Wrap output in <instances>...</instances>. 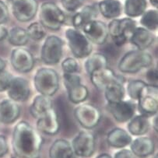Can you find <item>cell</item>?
<instances>
[{
  "mask_svg": "<svg viewBox=\"0 0 158 158\" xmlns=\"http://www.w3.org/2000/svg\"><path fill=\"white\" fill-rule=\"evenodd\" d=\"M43 142L42 136L28 122L21 121L15 126L12 146L18 157L39 158Z\"/></svg>",
  "mask_w": 158,
  "mask_h": 158,
  "instance_id": "6da1fadb",
  "label": "cell"
},
{
  "mask_svg": "<svg viewBox=\"0 0 158 158\" xmlns=\"http://www.w3.org/2000/svg\"><path fill=\"white\" fill-rule=\"evenodd\" d=\"M153 58L148 52L143 50H133L127 52L121 59L118 69L123 73H135L143 68L151 65Z\"/></svg>",
  "mask_w": 158,
  "mask_h": 158,
  "instance_id": "7a4b0ae2",
  "label": "cell"
},
{
  "mask_svg": "<svg viewBox=\"0 0 158 158\" xmlns=\"http://www.w3.org/2000/svg\"><path fill=\"white\" fill-rule=\"evenodd\" d=\"M34 86L42 95L51 97L59 88V77L57 72L49 68H41L34 76Z\"/></svg>",
  "mask_w": 158,
  "mask_h": 158,
  "instance_id": "3957f363",
  "label": "cell"
},
{
  "mask_svg": "<svg viewBox=\"0 0 158 158\" xmlns=\"http://www.w3.org/2000/svg\"><path fill=\"white\" fill-rule=\"evenodd\" d=\"M40 23L52 31H58L65 23V13L55 2H46L40 7Z\"/></svg>",
  "mask_w": 158,
  "mask_h": 158,
  "instance_id": "277c9868",
  "label": "cell"
},
{
  "mask_svg": "<svg viewBox=\"0 0 158 158\" xmlns=\"http://www.w3.org/2000/svg\"><path fill=\"white\" fill-rule=\"evenodd\" d=\"M65 37L68 40L69 47L76 58L83 59L91 54V43L79 30L69 28L65 31Z\"/></svg>",
  "mask_w": 158,
  "mask_h": 158,
  "instance_id": "5b68a950",
  "label": "cell"
},
{
  "mask_svg": "<svg viewBox=\"0 0 158 158\" xmlns=\"http://www.w3.org/2000/svg\"><path fill=\"white\" fill-rule=\"evenodd\" d=\"M63 41L56 35L47 37L41 52V60L46 65L59 63L63 55Z\"/></svg>",
  "mask_w": 158,
  "mask_h": 158,
  "instance_id": "8992f818",
  "label": "cell"
},
{
  "mask_svg": "<svg viewBox=\"0 0 158 158\" xmlns=\"http://www.w3.org/2000/svg\"><path fill=\"white\" fill-rule=\"evenodd\" d=\"M74 116L77 122L86 129H91L98 126L101 118V111L90 104H80L74 109Z\"/></svg>",
  "mask_w": 158,
  "mask_h": 158,
  "instance_id": "52a82bcc",
  "label": "cell"
},
{
  "mask_svg": "<svg viewBox=\"0 0 158 158\" xmlns=\"http://www.w3.org/2000/svg\"><path fill=\"white\" fill-rule=\"evenodd\" d=\"M71 146L74 154L82 157H90L95 151V137L90 132L82 131L73 139Z\"/></svg>",
  "mask_w": 158,
  "mask_h": 158,
  "instance_id": "ba28073f",
  "label": "cell"
},
{
  "mask_svg": "<svg viewBox=\"0 0 158 158\" xmlns=\"http://www.w3.org/2000/svg\"><path fill=\"white\" fill-rule=\"evenodd\" d=\"M12 12L18 21L28 22L34 18L38 10L37 0H13Z\"/></svg>",
  "mask_w": 158,
  "mask_h": 158,
  "instance_id": "9c48e42d",
  "label": "cell"
},
{
  "mask_svg": "<svg viewBox=\"0 0 158 158\" xmlns=\"http://www.w3.org/2000/svg\"><path fill=\"white\" fill-rule=\"evenodd\" d=\"M157 86L149 85L138 99V109L143 115L157 113Z\"/></svg>",
  "mask_w": 158,
  "mask_h": 158,
  "instance_id": "30bf717a",
  "label": "cell"
},
{
  "mask_svg": "<svg viewBox=\"0 0 158 158\" xmlns=\"http://www.w3.org/2000/svg\"><path fill=\"white\" fill-rule=\"evenodd\" d=\"M82 31L90 42L96 44H103L108 39V27L101 20H94L86 23Z\"/></svg>",
  "mask_w": 158,
  "mask_h": 158,
  "instance_id": "8fae6325",
  "label": "cell"
},
{
  "mask_svg": "<svg viewBox=\"0 0 158 158\" xmlns=\"http://www.w3.org/2000/svg\"><path fill=\"white\" fill-rule=\"evenodd\" d=\"M107 109L118 122H129L134 116L135 104L130 101H122L116 103H108Z\"/></svg>",
  "mask_w": 158,
  "mask_h": 158,
  "instance_id": "7c38bea8",
  "label": "cell"
},
{
  "mask_svg": "<svg viewBox=\"0 0 158 158\" xmlns=\"http://www.w3.org/2000/svg\"><path fill=\"white\" fill-rule=\"evenodd\" d=\"M10 60L13 67L17 72L28 73L34 68V56L26 48H17L13 49L12 51Z\"/></svg>",
  "mask_w": 158,
  "mask_h": 158,
  "instance_id": "4fadbf2b",
  "label": "cell"
},
{
  "mask_svg": "<svg viewBox=\"0 0 158 158\" xmlns=\"http://www.w3.org/2000/svg\"><path fill=\"white\" fill-rule=\"evenodd\" d=\"M90 80L94 86L99 90H104L107 86L114 81H119L124 83L126 80L122 76L116 75L111 69H102L90 74Z\"/></svg>",
  "mask_w": 158,
  "mask_h": 158,
  "instance_id": "5bb4252c",
  "label": "cell"
},
{
  "mask_svg": "<svg viewBox=\"0 0 158 158\" xmlns=\"http://www.w3.org/2000/svg\"><path fill=\"white\" fill-rule=\"evenodd\" d=\"M31 93L30 85L27 80L22 77L13 78L10 86L7 89V94L10 100L16 102L25 101L28 99Z\"/></svg>",
  "mask_w": 158,
  "mask_h": 158,
  "instance_id": "9a60e30c",
  "label": "cell"
},
{
  "mask_svg": "<svg viewBox=\"0 0 158 158\" xmlns=\"http://www.w3.org/2000/svg\"><path fill=\"white\" fill-rule=\"evenodd\" d=\"M37 129L47 135H56L60 129L59 118L53 108L49 109L45 114L39 118L37 122Z\"/></svg>",
  "mask_w": 158,
  "mask_h": 158,
  "instance_id": "2e32d148",
  "label": "cell"
},
{
  "mask_svg": "<svg viewBox=\"0 0 158 158\" xmlns=\"http://www.w3.org/2000/svg\"><path fill=\"white\" fill-rule=\"evenodd\" d=\"M20 114L19 105L12 100H4L0 103V122L11 124L18 118Z\"/></svg>",
  "mask_w": 158,
  "mask_h": 158,
  "instance_id": "e0dca14e",
  "label": "cell"
},
{
  "mask_svg": "<svg viewBox=\"0 0 158 158\" xmlns=\"http://www.w3.org/2000/svg\"><path fill=\"white\" fill-rule=\"evenodd\" d=\"M130 144L131 151L138 157H147L153 154L155 150L154 143L148 137H138Z\"/></svg>",
  "mask_w": 158,
  "mask_h": 158,
  "instance_id": "ac0fdd59",
  "label": "cell"
},
{
  "mask_svg": "<svg viewBox=\"0 0 158 158\" xmlns=\"http://www.w3.org/2000/svg\"><path fill=\"white\" fill-rule=\"evenodd\" d=\"M130 42L139 50L145 51L154 41L153 34L144 27H136L131 35Z\"/></svg>",
  "mask_w": 158,
  "mask_h": 158,
  "instance_id": "d6986e66",
  "label": "cell"
},
{
  "mask_svg": "<svg viewBox=\"0 0 158 158\" xmlns=\"http://www.w3.org/2000/svg\"><path fill=\"white\" fill-rule=\"evenodd\" d=\"M108 145L114 148H124L132 142V136L125 129L115 128L110 131L107 135Z\"/></svg>",
  "mask_w": 158,
  "mask_h": 158,
  "instance_id": "ffe728a7",
  "label": "cell"
},
{
  "mask_svg": "<svg viewBox=\"0 0 158 158\" xmlns=\"http://www.w3.org/2000/svg\"><path fill=\"white\" fill-rule=\"evenodd\" d=\"M98 16V10L94 6H85L73 17V24L75 29H82L86 23L95 20Z\"/></svg>",
  "mask_w": 158,
  "mask_h": 158,
  "instance_id": "44dd1931",
  "label": "cell"
},
{
  "mask_svg": "<svg viewBox=\"0 0 158 158\" xmlns=\"http://www.w3.org/2000/svg\"><path fill=\"white\" fill-rule=\"evenodd\" d=\"M74 155L72 146L65 139L56 140L49 149L50 158H72Z\"/></svg>",
  "mask_w": 158,
  "mask_h": 158,
  "instance_id": "7402d4cb",
  "label": "cell"
},
{
  "mask_svg": "<svg viewBox=\"0 0 158 158\" xmlns=\"http://www.w3.org/2000/svg\"><path fill=\"white\" fill-rule=\"evenodd\" d=\"M98 9L102 16L107 19L118 17L122 11V6L119 0H101Z\"/></svg>",
  "mask_w": 158,
  "mask_h": 158,
  "instance_id": "603a6c76",
  "label": "cell"
},
{
  "mask_svg": "<svg viewBox=\"0 0 158 158\" xmlns=\"http://www.w3.org/2000/svg\"><path fill=\"white\" fill-rule=\"evenodd\" d=\"M51 108H52V101L50 97L40 94L34 99L30 111L33 117L38 119Z\"/></svg>",
  "mask_w": 158,
  "mask_h": 158,
  "instance_id": "cb8c5ba5",
  "label": "cell"
},
{
  "mask_svg": "<svg viewBox=\"0 0 158 158\" xmlns=\"http://www.w3.org/2000/svg\"><path fill=\"white\" fill-rule=\"evenodd\" d=\"M150 122L146 115L139 114L132 117L128 124V130L133 135H143L148 132L150 129Z\"/></svg>",
  "mask_w": 158,
  "mask_h": 158,
  "instance_id": "d4e9b609",
  "label": "cell"
},
{
  "mask_svg": "<svg viewBox=\"0 0 158 158\" xmlns=\"http://www.w3.org/2000/svg\"><path fill=\"white\" fill-rule=\"evenodd\" d=\"M124 83L119 81H114L110 83L104 90V97L108 103H116L122 101L126 95Z\"/></svg>",
  "mask_w": 158,
  "mask_h": 158,
  "instance_id": "484cf974",
  "label": "cell"
},
{
  "mask_svg": "<svg viewBox=\"0 0 158 158\" xmlns=\"http://www.w3.org/2000/svg\"><path fill=\"white\" fill-rule=\"evenodd\" d=\"M106 67H108V59L106 56L101 53L90 55L85 62V69L89 75Z\"/></svg>",
  "mask_w": 158,
  "mask_h": 158,
  "instance_id": "4316f807",
  "label": "cell"
},
{
  "mask_svg": "<svg viewBox=\"0 0 158 158\" xmlns=\"http://www.w3.org/2000/svg\"><path fill=\"white\" fill-rule=\"evenodd\" d=\"M147 7V0H126L124 12L128 17L134 18L142 16Z\"/></svg>",
  "mask_w": 158,
  "mask_h": 158,
  "instance_id": "83f0119b",
  "label": "cell"
},
{
  "mask_svg": "<svg viewBox=\"0 0 158 158\" xmlns=\"http://www.w3.org/2000/svg\"><path fill=\"white\" fill-rule=\"evenodd\" d=\"M7 38L10 44L17 47L25 45L29 41L27 31L20 27H15L10 30Z\"/></svg>",
  "mask_w": 158,
  "mask_h": 158,
  "instance_id": "f1b7e54d",
  "label": "cell"
},
{
  "mask_svg": "<svg viewBox=\"0 0 158 158\" xmlns=\"http://www.w3.org/2000/svg\"><path fill=\"white\" fill-rule=\"evenodd\" d=\"M68 91L69 99L74 104H80L87 98L89 94L88 89L82 83L76 84L66 89Z\"/></svg>",
  "mask_w": 158,
  "mask_h": 158,
  "instance_id": "f546056e",
  "label": "cell"
},
{
  "mask_svg": "<svg viewBox=\"0 0 158 158\" xmlns=\"http://www.w3.org/2000/svg\"><path fill=\"white\" fill-rule=\"evenodd\" d=\"M157 10H149L144 12L140 19V23L148 31H156L158 23Z\"/></svg>",
  "mask_w": 158,
  "mask_h": 158,
  "instance_id": "4dcf8cb0",
  "label": "cell"
},
{
  "mask_svg": "<svg viewBox=\"0 0 158 158\" xmlns=\"http://www.w3.org/2000/svg\"><path fill=\"white\" fill-rule=\"evenodd\" d=\"M147 86L148 84L143 80H132L129 82L127 85V93L131 99L133 101H138L139 98L143 93Z\"/></svg>",
  "mask_w": 158,
  "mask_h": 158,
  "instance_id": "1f68e13d",
  "label": "cell"
},
{
  "mask_svg": "<svg viewBox=\"0 0 158 158\" xmlns=\"http://www.w3.org/2000/svg\"><path fill=\"white\" fill-rule=\"evenodd\" d=\"M136 28V23L130 17L118 20V30L120 35H123L129 39L133 31Z\"/></svg>",
  "mask_w": 158,
  "mask_h": 158,
  "instance_id": "d6a6232c",
  "label": "cell"
},
{
  "mask_svg": "<svg viewBox=\"0 0 158 158\" xmlns=\"http://www.w3.org/2000/svg\"><path fill=\"white\" fill-rule=\"evenodd\" d=\"M26 31L27 32L29 38H31L34 41H40L43 39L46 34L44 27L38 22H34L29 25Z\"/></svg>",
  "mask_w": 158,
  "mask_h": 158,
  "instance_id": "836d02e7",
  "label": "cell"
},
{
  "mask_svg": "<svg viewBox=\"0 0 158 158\" xmlns=\"http://www.w3.org/2000/svg\"><path fill=\"white\" fill-rule=\"evenodd\" d=\"M62 69L63 72L66 73H77L79 70V64L75 59L67 58L62 62Z\"/></svg>",
  "mask_w": 158,
  "mask_h": 158,
  "instance_id": "e575fe53",
  "label": "cell"
},
{
  "mask_svg": "<svg viewBox=\"0 0 158 158\" xmlns=\"http://www.w3.org/2000/svg\"><path fill=\"white\" fill-rule=\"evenodd\" d=\"M63 81L65 88L68 89L71 87V86H74V85L81 83V78H80V76L76 74V73H64Z\"/></svg>",
  "mask_w": 158,
  "mask_h": 158,
  "instance_id": "d590c367",
  "label": "cell"
},
{
  "mask_svg": "<svg viewBox=\"0 0 158 158\" xmlns=\"http://www.w3.org/2000/svg\"><path fill=\"white\" fill-rule=\"evenodd\" d=\"M84 0H61L62 6L68 12H75L83 6Z\"/></svg>",
  "mask_w": 158,
  "mask_h": 158,
  "instance_id": "8d00e7d4",
  "label": "cell"
},
{
  "mask_svg": "<svg viewBox=\"0 0 158 158\" xmlns=\"http://www.w3.org/2000/svg\"><path fill=\"white\" fill-rule=\"evenodd\" d=\"M13 78V76L6 70H2L0 72V92L7 90Z\"/></svg>",
  "mask_w": 158,
  "mask_h": 158,
  "instance_id": "74e56055",
  "label": "cell"
},
{
  "mask_svg": "<svg viewBox=\"0 0 158 158\" xmlns=\"http://www.w3.org/2000/svg\"><path fill=\"white\" fill-rule=\"evenodd\" d=\"M9 18V10L3 1L0 0V24L5 23Z\"/></svg>",
  "mask_w": 158,
  "mask_h": 158,
  "instance_id": "f35d334b",
  "label": "cell"
},
{
  "mask_svg": "<svg viewBox=\"0 0 158 158\" xmlns=\"http://www.w3.org/2000/svg\"><path fill=\"white\" fill-rule=\"evenodd\" d=\"M147 79L153 86H157V69L152 68L147 73Z\"/></svg>",
  "mask_w": 158,
  "mask_h": 158,
  "instance_id": "ab89813d",
  "label": "cell"
},
{
  "mask_svg": "<svg viewBox=\"0 0 158 158\" xmlns=\"http://www.w3.org/2000/svg\"><path fill=\"white\" fill-rule=\"evenodd\" d=\"M9 147L7 140L4 135H0V157H2L8 152Z\"/></svg>",
  "mask_w": 158,
  "mask_h": 158,
  "instance_id": "60d3db41",
  "label": "cell"
},
{
  "mask_svg": "<svg viewBox=\"0 0 158 158\" xmlns=\"http://www.w3.org/2000/svg\"><path fill=\"white\" fill-rule=\"evenodd\" d=\"M114 158H134V154L131 150L123 149V150H121L117 152L114 154Z\"/></svg>",
  "mask_w": 158,
  "mask_h": 158,
  "instance_id": "b9f144b4",
  "label": "cell"
},
{
  "mask_svg": "<svg viewBox=\"0 0 158 158\" xmlns=\"http://www.w3.org/2000/svg\"><path fill=\"white\" fill-rule=\"evenodd\" d=\"M8 29L4 25V23L0 24V41H3L4 39H6L7 38V36H8Z\"/></svg>",
  "mask_w": 158,
  "mask_h": 158,
  "instance_id": "7bdbcfd3",
  "label": "cell"
},
{
  "mask_svg": "<svg viewBox=\"0 0 158 158\" xmlns=\"http://www.w3.org/2000/svg\"><path fill=\"white\" fill-rule=\"evenodd\" d=\"M6 66V62L2 59V58H0V72L2 71V70H5Z\"/></svg>",
  "mask_w": 158,
  "mask_h": 158,
  "instance_id": "ee69618b",
  "label": "cell"
},
{
  "mask_svg": "<svg viewBox=\"0 0 158 158\" xmlns=\"http://www.w3.org/2000/svg\"><path fill=\"white\" fill-rule=\"evenodd\" d=\"M153 126L155 131L157 132V116H155L153 120Z\"/></svg>",
  "mask_w": 158,
  "mask_h": 158,
  "instance_id": "f6af8a7d",
  "label": "cell"
},
{
  "mask_svg": "<svg viewBox=\"0 0 158 158\" xmlns=\"http://www.w3.org/2000/svg\"><path fill=\"white\" fill-rule=\"evenodd\" d=\"M97 158H112V157H111L109 154H108V153H102V154L97 156Z\"/></svg>",
  "mask_w": 158,
  "mask_h": 158,
  "instance_id": "bcb514c9",
  "label": "cell"
},
{
  "mask_svg": "<svg viewBox=\"0 0 158 158\" xmlns=\"http://www.w3.org/2000/svg\"><path fill=\"white\" fill-rule=\"evenodd\" d=\"M150 2L153 7H155V8H157V5H158L157 0H150Z\"/></svg>",
  "mask_w": 158,
  "mask_h": 158,
  "instance_id": "7dc6e473",
  "label": "cell"
},
{
  "mask_svg": "<svg viewBox=\"0 0 158 158\" xmlns=\"http://www.w3.org/2000/svg\"><path fill=\"white\" fill-rule=\"evenodd\" d=\"M72 158H83V157H82V156H77V155H76V154H74L73 156V157Z\"/></svg>",
  "mask_w": 158,
  "mask_h": 158,
  "instance_id": "c3c4849f",
  "label": "cell"
},
{
  "mask_svg": "<svg viewBox=\"0 0 158 158\" xmlns=\"http://www.w3.org/2000/svg\"><path fill=\"white\" fill-rule=\"evenodd\" d=\"M7 1H8V2H11L12 1H13V0H7Z\"/></svg>",
  "mask_w": 158,
  "mask_h": 158,
  "instance_id": "681fc988",
  "label": "cell"
},
{
  "mask_svg": "<svg viewBox=\"0 0 158 158\" xmlns=\"http://www.w3.org/2000/svg\"><path fill=\"white\" fill-rule=\"evenodd\" d=\"M153 158H157V155H156V156H153Z\"/></svg>",
  "mask_w": 158,
  "mask_h": 158,
  "instance_id": "f907efd6",
  "label": "cell"
}]
</instances>
